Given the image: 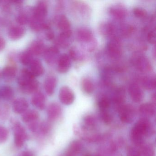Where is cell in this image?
<instances>
[{"instance_id":"6da1fadb","label":"cell","mask_w":156,"mask_h":156,"mask_svg":"<svg viewBox=\"0 0 156 156\" xmlns=\"http://www.w3.org/2000/svg\"><path fill=\"white\" fill-rule=\"evenodd\" d=\"M154 133V129L151 121L147 118L140 119L132 127L130 136L134 144L139 147L143 143L145 136H149Z\"/></svg>"},{"instance_id":"7a4b0ae2","label":"cell","mask_w":156,"mask_h":156,"mask_svg":"<svg viewBox=\"0 0 156 156\" xmlns=\"http://www.w3.org/2000/svg\"><path fill=\"white\" fill-rule=\"evenodd\" d=\"M18 83L22 92L26 94H35L39 88V83L28 69L22 70L18 78Z\"/></svg>"},{"instance_id":"3957f363","label":"cell","mask_w":156,"mask_h":156,"mask_svg":"<svg viewBox=\"0 0 156 156\" xmlns=\"http://www.w3.org/2000/svg\"><path fill=\"white\" fill-rule=\"evenodd\" d=\"M119 116L123 123L130 124L133 122L135 116L134 107L130 105H122L118 108Z\"/></svg>"},{"instance_id":"277c9868","label":"cell","mask_w":156,"mask_h":156,"mask_svg":"<svg viewBox=\"0 0 156 156\" xmlns=\"http://www.w3.org/2000/svg\"><path fill=\"white\" fill-rule=\"evenodd\" d=\"M107 52L108 55L112 59L120 58L122 54V46L120 40L114 36L108 44Z\"/></svg>"},{"instance_id":"5b68a950","label":"cell","mask_w":156,"mask_h":156,"mask_svg":"<svg viewBox=\"0 0 156 156\" xmlns=\"http://www.w3.org/2000/svg\"><path fill=\"white\" fill-rule=\"evenodd\" d=\"M13 129L15 145L18 147H21L27 139L25 129L20 123H16L13 126Z\"/></svg>"},{"instance_id":"8992f818","label":"cell","mask_w":156,"mask_h":156,"mask_svg":"<svg viewBox=\"0 0 156 156\" xmlns=\"http://www.w3.org/2000/svg\"><path fill=\"white\" fill-rule=\"evenodd\" d=\"M59 97L60 101L62 104L66 105H71L74 101V93L68 87H62L60 89Z\"/></svg>"},{"instance_id":"52a82bcc","label":"cell","mask_w":156,"mask_h":156,"mask_svg":"<svg viewBox=\"0 0 156 156\" xmlns=\"http://www.w3.org/2000/svg\"><path fill=\"white\" fill-rule=\"evenodd\" d=\"M129 94L132 101L135 103H140L144 98L143 90L140 86L136 83H132L129 85Z\"/></svg>"},{"instance_id":"ba28073f","label":"cell","mask_w":156,"mask_h":156,"mask_svg":"<svg viewBox=\"0 0 156 156\" xmlns=\"http://www.w3.org/2000/svg\"><path fill=\"white\" fill-rule=\"evenodd\" d=\"M134 64L137 69L142 73L149 72L152 69L149 60L144 55H138L135 57Z\"/></svg>"},{"instance_id":"9c48e42d","label":"cell","mask_w":156,"mask_h":156,"mask_svg":"<svg viewBox=\"0 0 156 156\" xmlns=\"http://www.w3.org/2000/svg\"><path fill=\"white\" fill-rule=\"evenodd\" d=\"M48 13V6L45 2H39L34 9L32 17L40 21H44Z\"/></svg>"},{"instance_id":"30bf717a","label":"cell","mask_w":156,"mask_h":156,"mask_svg":"<svg viewBox=\"0 0 156 156\" xmlns=\"http://www.w3.org/2000/svg\"><path fill=\"white\" fill-rule=\"evenodd\" d=\"M71 66V58L68 55L64 54L59 57L58 60L57 70L61 73H67Z\"/></svg>"},{"instance_id":"8fae6325","label":"cell","mask_w":156,"mask_h":156,"mask_svg":"<svg viewBox=\"0 0 156 156\" xmlns=\"http://www.w3.org/2000/svg\"><path fill=\"white\" fill-rule=\"evenodd\" d=\"M77 37L79 41L85 43L94 42L93 33L87 28H80L77 31Z\"/></svg>"},{"instance_id":"7c38bea8","label":"cell","mask_w":156,"mask_h":156,"mask_svg":"<svg viewBox=\"0 0 156 156\" xmlns=\"http://www.w3.org/2000/svg\"><path fill=\"white\" fill-rule=\"evenodd\" d=\"M44 53V59L45 62L49 65H52L56 62L59 50L55 46H52L45 50Z\"/></svg>"},{"instance_id":"4fadbf2b","label":"cell","mask_w":156,"mask_h":156,"mask_svg":"<svg viewBox=\"0 0 156 156\" xmlns=\"http://www.w3.org/2000/svg\"><path fill=\"white\" fill-rule=\"evenodd\" d=\"M48 119L51 121H54L59 117L62 114V108L59 104L57 103H52L49 105L47 110Z\"/></svg>"},{"instance_id":"5bb4252c","label":"cell","mask_w":156,"mask_h":156,"mask_svg":"<svg viewBox=\"0 0 156 156\" xmlns=\"http://www.w3.org/2000/svg\"><path fill=\"white\" fill-rule=\"evenodd\" d=\"M29 108V103L26 99L23 98H17L13 102L12 108L15 113L23 114Z\"/></svg>"},{"instance_id":"9a60e30c","label":"cell","mask_w":156,"mask_h":156,"mask_svg":"<svg viewBox=\"0 0 156 156\" xmlns=\"http://www.w3.org/2000/svg\"><path fill=\"white\" fill-rule=\"evenodd\" d=\"M110 14L116 20H121L126 18V10L121 5H115L112 6L109 10Z\"/></svg>"},{"instance_id":"2e32d148","label":"cell","mask_w":156,"mask_h":156,"mask_svg":"<svg viewBox=\"0 0 156 156\" xmlns=\"http://www.w3.org/2000/svg\"><path fill=\"white\" fill-rule=\"evenodd\" d=\"M57 79L55 76H48L44 83V88L46 94L49 96L53 94L57 85Z\"/></svg>"},{"instance_id":"e0dca14e","label":"cell","mask_w":156,"mask_h":156,"mask_svg":"<svg viewBox=\"0 0 156 156\" xmlns=\"http://www.w3.org/2000/svg\"><path fill=\"white\" fill-rule=\"evenodd\" d=\"M45 96L41 92H36L32 98V104L40 110L44 109L45 107Z\"/></svg>"},{"instance_id":"ac0fdd59","label":"cell","mask_w":156,"mask_h":156,"mask_svg":"<svg viewBox=\"0 0 156 156\" xmlns=\"http://www.w3.org/2000/svg\"><path fill=\"white\" fill-rule=\"evenodd\" d=\"M82 147L80 141L74 140L71 142L67 150L62 156H76L81 151Z\"/></svg>"},{"instance_id":"d6986e66","label":"cell","mask_w":156,"mask_h":156,"mask_svg":"<svg viewBox=\"0 0 156 156\" xmlns=\"http://www.w3.org/2000/svg\"><path fill=\"white\" fill-rule=\"evenodd\" d=\"M25 34V29L21 26L12 27L9 32V36L11 40L17 41L21 39Z\"/></svg>"},{"instance_id":"ffe728a7","label":"cell","mask_w":156,"mask_h":156,"mask_svg":"<svg viewBox=\"0 0 156 156\" xmlns=\"http://www.w3.org/2000/svg\"><path fill=\"white\" fill-rule=\"evenodd\" d=\"M45 46L41 41H34L30 45L29 51L33 55H39L42 54L45 51Z\"/></svg>"},{"instance_id":"44dd1931","label":"cell","mask_w":156,"mask_h":156,"mask_svg":"<svg viewBox=\"0 0 156 156\" xmlns=\"http://www.w3.org/2000/svg\"><path fill=\"white\" fill-rule=\"evenodd\" d=\"M155 106L152 103H145L139 107L140 113L145 118L153 116L155 115Z\"/></svg>"},{"instance_id":"7402d4cb","label":"cell","mask_w":156,"mask_h":156,"mask_svg":"<svg viewBox=\"0 0 156 156\" xmlns=\"http://www.w3.org/2000/svg\"><path fill=\"white\" fill-rule=\"evenodd\" d=\"M30 70L34 76H40L44 73V68L41 62L38 59H34L30 64Z\"/></svg>"},{"instance_id":"603a6c76","label":"cell","mask_w":156,"mask_h":156,"mask_svg":"<svg viewBox=\"0 0 156 156\" xmlns=\"http://www.w3.org/2000/svg\"><path fill=\"white\" fill-rule=\"evenodd\" d=\"M39 118V114L36 110H27L26 112L23 114L22 120L24 123L30 124L37 121Z\"/></svg>"},{"instance_id":"cb8c5ba5","label":"cell","mask_w":156,"mask_h":156,"mask_svg":"<svg viewBox=\"0 0 156 156\" xmlns=\"http://www.w3.org/2000/svg\"><path fill=\"white\" fill-rule=\"evenodd\" d=\"M17 70L14 66H8L3 68L2 75L6 81H11L16 76Z\"/></svg>"},{"instance_id":"d4e9b609","label":"cell","mask_w":156,"mask_h":156,"mask_svg":"<svg viewBox=\"0 0 156 156\" xmlns=\"http://www.w3.org/2000/svg\"><path fill=\"white\" fill-rule=\"evenodd\" d=\"M126 99L125 90L123 88H119L117 89L113 98V101L115 105L118 108L124 105Z\"/></svg>"},{"instance_id":"484cf974","label":"cell","mask_w":156,"mask_h":156,"mask_svg":"<svg viewBox=\"0 0 156 156\" xmlns=\"http://www.w3.org/2000/svg\"><path fill=\"white\" fill-rule=\"evenodd\" d=\"M115 30L114 25L109 23H103L99 26V30L100 33L105 36L113 35Z\"/></svg>"},{"instance_id":"4316f807","label":"cell","mask_w":156,"mask_h":156,"mask_svg":"<svg viewBox=\"0 0 156 156\" xmlns=\"http://www.w3.org/2000/svg\"><path fill=\"white\" fill-rule=\"evenodd\" d=\"M71 24L67 17L64 15H62L58 19L57 26L62 32L71 30Z\"/></svg>"},{"instance_id":"83f0119b","label":"cell","mask_w":156,"mask_h":156,"mask_svg":"<svg viewBox=\"0 0 156 156\" xmlns=\"http://www.w3.org/2000/svg\"><path fill=\"white\" fill-rule=\"evenodd\" d=\"M141 83L143 87L147 90H153L156 88V79L155 77L145 76L142 78Z\"/></svg>"},{"instance_id":"f1b7e54d","label":"cell","mask_w":156,"mask_h":156,"mask_svg":"<svg viewBox=\"0 0 156 156\" xmlns=\"http://www.w3.org/2000/svg\"><path fill=\"white\" fill-rule=\"evenodd\" d=\"M1 97L6 100H9L14 96V91L10 86H4L0 90Z\"/></svg>"},{"instance_id":"f546056e","label":"cell","mask_w":156,"mask_h":156,"mask_svg":"<svg viewBox=\"0 0 156 156\" xmlns=\"http://www.w3.org/2000/svg\"><path fill=\"white\" fill-rule=\"evenodd\" d=\"M139 147L141 156H154V150L151 145L143 143Z\"/></svg>"},{"instance_id":"4dcf8cb0","label":"cell","mask_w":156,"mask_h":156,"mask_svg":"<svg viewBox=\"0 0 156 156\" xmlns=\"http://www.w3.org/2000/svg\"><path fill=\"white\" fill-rule=\"evenodd\" d=\"M83 90L86 94H91L94 92V86L92 81L88 78H84L82 82Z\"/></svg>"},{"instance_id":"1f68e13d","label":"cell","mask_w":156,"mask_h":156,"mask_svg":"<svg viewBox=\"0 0 156 156\" xmlns=\"http://www.w3.org/2000/svg\"><path fill=\"white\" fill-rule=\"evenodd\" d=\"M20 60L21 62L23 65H30L34 60L33 55L29 51H26L23 52L21 55Z\"/></svg>"},{"instance_id":"d6a6232c","label":"cell","mask_w":156,"mask_h":156,"mask_svg":"<svg viewBox=\"0 0 156 156\" xmlns=\"http://www.w3.org/2000/svg\"><path fill=\"white\" fill-rule=\"evenodd\" d=\"M110 105V101L106 97L102 98L98 103V107L101 111H108Z\"/></svg>"},{"instance_id":"836d02e7","label":"cell","mask_w":156,"mask_h":156,"mask_svg":"<svg viewBox=\"0 0 156 156\" xmlns=\"http://www.w3.org/2000/svg\"><path fill=\"white\" fill-rule=\"evenodd\" d=\"M83 122L87 129H91L95 126L96 119L93 116L87 115L84 118Z\"/></svg>"},{"instance_id":"e575fe53","label":"cell","mask_w":156,"mask_h":156,"mask_svg":"<svg viewBox=\"0 0 156 156\" xmlns=\"http://www.w3.org/2000/svg\"><path fill=\"white\" fill-rule=\"evenodd\" d=\"M100 116L102 121L106 125H109L113 120L112 115L108 111H101Z\"/></svg>"},{"instance_id":"d590c367","label":"cell","mask_w":156,"mask_h":156,"mask_svg":"<svg viewBox=\"0 0 156 156\" xmlns=\"http://www.w3.org/2000/svg\"><path fill=\"white\" fill-rule=\"evenodd\" d=\"M9 136V131L8 129L0 126V144L4 143L7 140Z\"/></svg>"},{"instance_id":"8d00e7d4","label":"cell","mask_w":156,"mask_h":156,"mask_svg":"<svg viewBox=\"0 0 156 156\" xmlns=\"http://www.w3.org/2000/svg\"><path fill=\"white\" fill-rule=\"evenodd\" d=\"M133 13L137 18H145L147 15V11L142 8H136L133 9Z\"/></svg>"},{"instance_id":"74e56055","label":"cell","mask_w":156,"mask_h":156,"mask_svg":"<svg viewBox=\"0 0 156 156\" xmlns=\"http://www.w3.org/2000/svg\"><path fill=\"white\" fill-rule=\"evenodd\" d=\"M16 20H17V23L20 25H23L27 24L29 22L30 19L26 14L21 13V14L18 15Z\"/></svg>"},{"instance_id":"f35d334b","label":"cell","mask_w":156,"mask_h":156,"mask_svg":"<svg viewBox=\"0 0 156 156\" xmlns=\"http://www.w3.org/2000/svg\"><path fill=\"white\" fill-rule=\"evenodd\" d=\"M127 156H141L139 150L134 147L129 146L126 149Z\"/></svg>"},{"instance_id":"ab89813d","label":"cell","mask_w":156,"mask_h":156,"mask_svg":"<svg viewBox=\"0 0 156 156\" xmlns=\"http://www.w3.org/2000/svg\"><path fill=\"white\" fill-rule=\"evenodd\" d=\"M68 39H69L64 38V37L59 35L57 40V44L61 47L64 48H66L69 46V44H70Z\"/></svg>"},{"instance_id":"60d3db41","label":"cell","mask_w":156,"mask_h":156,"mask_svg":"<svg viewBox=\"0 0 156 156\" xmlns=\"http://www.w3.org/2000/svg\"><path fill=\"white\" fill-rule=\"evenodd\" d=\"M50 129H51V125L47 122H44L40 124L38 131H40L41 133L44 135L48 133Z\"/></svg>"},{"instance_id":"b9f144b4","label":"cell","mask_w":156,"mask_h":156,"mask_svg":"<svg viewBox=\"0 0 156 156\" xmlns=\"http://www.w3.org/2000/svg\"><path fill=\"white\" fill-rule=\"evenodd\" d=\"M134 30V28L133 26L131 25H126L123 27L121 30L122 34L125 36H129L133 32Z\"/></svg>"},{"instance_id":"7bdbcfd3","label":"cell","mask_w":156,"mask_h":156,"mask_svg":"<svg viewBox=\"0 0 156 156\" xmlns=\"http://www.w3.org/2000/svg\"><path fill=\"white\" fill-rule=\"evenodd\" d=\"M148 42L151 44H155L156 42V31L152 30L148 33L147 36Z\"/></svg>"},{"instance_id":"ee69618b","label":"cell","mask_w":156,"mask_h":156,"mask_svg":"<svg viewBox=\"0 0 156 156\" xmlns=\"http://www.w3.org/2000/svg\"><path fill=\"white\" fill-rule=\"evenodd\" d=\"M69 56L71 59H72L74 61H76L79 59V54L77 53V51H76L74 49H72L70 50Z\"/></svg>"},{"instance_id":"f6af8a7d","label":"cell","mask_w":156,"mask_h":156,"mask_svg":"<svg viewBox=\"0 0 156 156\" xmlns=\"http://www.w3.org/2000/svg\"><path fill=\"white\" fill-rule=\"evenodd\" d=\"M46 37L47 40H49V41H52L55 38L54 33L51 30H48L47 32H46Z\"/></svg>"},{"instance_id":"bcb514c9","label":"cell","mask_w":156,"mask_h":156,"mask_svg":"<svg viewBox=\"0 0 156 156\" xmlns=\"http://www.w3.org/2000/svg\"><path fill=\"white\" fill-rule=\"evenodd\" d=\"M6 46V42L2 37H0V51H3Z\"/></svg>"},{"instance_id":"7dc6e473","label":"cell","mask_w":156,"mask_h":156,"mask_svg":"<svg viewBox=\"0 0 156 156\" xmlns=\"http://www.w3.org/2000/svg\"><path fill=\"white\" fill-rule=\"evenodd\" d=\"M18 156H33V154L31 151H26L21 152Z\"/></svg>"},{"instance_id":"c3c4849f","label":"cell","mask_w":156,"mask_h":156,"mask_svg":"<svg viewBox=\"0 0 156 156\" xmlns=\"http://www.w3.org/2000/svg\"><path fill=\"white\" fill-rule=\"evenodd\" d=\"M155 98H155V94H154L152 95V100H153L154 102H155V100H156Z\"/></svg>"},{"instance_id":"681fc988","label":"cell","mask_w":156,"mask_h":156,"mask_svg":"<svg viewBox=\"0 0 156 156\" xmlns=\"http://www.w3.org/2000/svg\"><path fill=\"white\" fill-rule=\"evenodd\" d=\"M85 156H91V155H90V154H87L85 155Z\"/></svg>"},{"instance_id":"f907efd6","label":"cell","mask_w":156,"mask_h":156,"mask_svg":"<svg viewBox=\"0 0 156 156\" xmlns=\"http://www.w3.org/2000/svg\"><path fill=\"white\" fill-rule=\"evenodd\" d=\"M2 75V73L1 72V71H0V77H1V76Z\"/></svg>"},{"instance_id":"816d5d0a","label":"cell","mask_w":156,"mask_h":156,"mask_svg":"<svg viewBox=\"0 0 156 156\" xmlns=\"http://www.w3.org/2000/svg\"><path fill=\"white\" fill-rule=\"evenodd\" d=\"M0 97H1V95H0Z\"/></svg>"}]
</instances>
